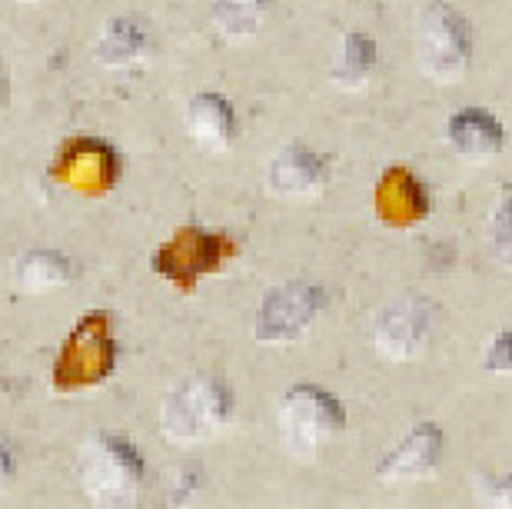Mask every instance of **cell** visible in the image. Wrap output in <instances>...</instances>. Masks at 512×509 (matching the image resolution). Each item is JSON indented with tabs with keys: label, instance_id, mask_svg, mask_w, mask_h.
Wrapping results in <instances>:
<instances>
[{
	"label": "cell",
	"instance_id": "obj_7",
	"mask_svg": "<svg viewBox=\"0 0 512 509\" xmlns=\"http://www.w3.org/2000/svg\"><path fill=\"white\" fill-rule=\"evenodd\" d=\"M330 293L323 283L313 280H290L273 287L256 310V337L263 343H293L310 330L316 317L326 310Z\"/></svg>",
	"mask_w": 512,
	"mask_h": 509
},
{
	"label": "cell",
	"instance_id": "obj_2",
	"mask_svg": "<svg viewBox=\"0 0 512 509\" xmlns=\"http://www.w3.org/2000/svg\"><path fill=\"white\" fill-rule=\"evenodd\" d=\"M233 420V390L217 373H193L163 400L160 433L170 443H200Z\"/></svg>",
	"mask_w": 512,
	"mask_h": 509
},
{
	"label": "cell",
	"instance_id": "obj_17",
	"mask_svg": "<svg viewBox=\"0 0 512 509\" xmlns=\"http://www.w3.org/2000/svg\"><path fill=\"white\" fill-rule=\"evenodd\" d=\"M273 7L276 0H213V24L223 37L243 40L266 24Z\"/></svg>",
	"mask_w": 512,
	"mask_h": 509
},
{
	"label": "cell",
	"instance_id": "obj_9",
	"mask_svg": "<svg viewBox=\"0 0 512 509\" xmlns=\"http://www.w3.org/2000/svg\"><path fill=\"white\" fill-rule=\"evenodd\" d=\"M426 337H429V307L416 297L389 303L373 323V346L389 363L416 360L423 353Z\"/></svg>",
	"mask_w": 512,
	"mask_h": 509
},
{
	"label": "cell",
	"instance_id": "obj_23",
	"mask_svg": "<svg viewBox=\"0 0 512 509\" xmlns=\"http://www.w3.org/2000/svg\"><path fill=\"white\" fill-rule=\"evenodd\" d=\"M14 4H34V0H14Z\"/></svg>",
	"mask_w": 512,
	"mask_h": 509
},
{
	"label": "cell",
	"instance_id": "obj_10",
	"mask_svg": "<svg viewBox=\"0 0 512 509\" xmlns=\"http://www.w3.org/2000/svg\"><path fill=\"white\" fill-rule=\"evenodd\" d=\"M373 200H376V217H380L386 227H396V230H409V227H416V223H423L429 217V207H433L426 183L409 167L383 170Z\"/></svg>",
	"mask_w": 512,
	"mask_h": 509
},
{
	"label": "cell",
	"instance_id": "obj_16",
	"mask_svg": "<svg viewBox=\"0 0 512 509\" xmlns=\"http://www.w3.org/2000/svg\"><path fill=\"white\" fill-rule=\"evenodd\" d=\"M67 277H70V260L57 250H30L14 267V283L24 293L57 290Z\"/></svg>",
	"mask_w": 512,
	"mask_h": 509
},
{
	"label": "cell",
	"instance_id": "obj_21",
	"mask_svg": "<svg viewBox=\"0 0 512 509\" xmlns=\"http://www.w3.org/2000/svg\"><path fill=\"white\" fill-rule=\"evenodd\" d=\"M14 470H17V460H14V450L0 440V493L7 490L10 480H14Z\"/></svg>",
	"mask_w": 512,
	"mask_h": 509
},
{
	"label": "cell",
	"instance_id": "obj_15",
	"mask_svg": "<svg viewBox=\"0 0 512 509\" xmlns=\"http://www.w3.org/2000/svg\"><path fill=\"white\" fill-rule=\"evenodd\" d=\"M376 64H380V50H376V40L363 30H350L340 47H336L333 67H330V80L343 90H360L366 87V80L373 77Z\"/></svg>",
	"mask_w": 512,
	"mask_h": 509
},
{
	"label": "cell",
	"instance_id": "obj_20",
	"mask_svg": "<svg viewBox=\"0 0 512 509\" xmlns=\"http://www.w3.org/2000/svg\"><path fill=\"white\" fill-rule=\"evenodd\" d=\"M486 509H512V473H506L503 480H493L489 490L483 493Z\"/></svg>",
	"mask_w": 512,
	"mask_h": 509
},
{
	"label": "cell",
	"instance_id": "obj_4",
	"mask_svg": "<svg viewBox=\"0 0 512 509\" xmlns=\"http://www.w3.org/2000/svg\"><path fill=\"white\" fill-rule=\"evenodd\" d=\"M416 60L436 84H456L473 60V27L446 0H429L416 20Z\"/></svg>",
	"mask_w": 512,
	"mask_h": 509
},
{
	"label": "cell",
	"instance_id": "obj_14",
	"mask_svg": "<svg viewBox=\"0 0 512 509\" xmlns=\"http://www.w3.org/2000/svg\"><path fill=\"white\" fill-rule=\"evenodd\" d=\"M187 127L197 144L223 150L237 137V110L217 90H203L187 104Z\"/></svg>",
	"mask_w": 512,
	"mask_h": 509
},
{
	"label": "cell",
	"instance_id": "obj_19",
	"mask_svg": "<svg viewBox=\"0 0 512 509\" xmlns=\"http://www.w3.org/2000/svg\"><path fill=\"white\" fill-rule=\"evenodd\" d=\"M479 366L486 373H512V330H499L489 337L483 356H479Z\"/></svg>",
	"mask_w": 512,
	"mask_h": 509
},
{
	"label": "cell",
	"instance_id": "obj_22",
	"mask_svg": "<svg viewBox=\"0 0 512 509\" xmlns=\"http://www.w3.org/2000/svg\"><path fill=\"white\" fill-rule=\"evenodd\" d=\"M7 97H10V77H7L4 60H0V110L7 107Z\"/></svg>",
	"mask_w": 512,
	"mask_h": 509
},
{
	"label": "cell",
	"instance_id": "obj_13",
	"mask_svg": "<svg viewBox=\"0 0 512 509\" xmlns=\"http://www.w3.org/2000/svg\"><path fill=\"white\" fill-rule=\"evenodd\" d=\"M446 140L463 160L483 164V160L503 154L506 127H503V120L486 107H459L446 120Z\"/></svg>",
	"mask_w": 512,
	"mask_h": 509
},
{
	"label": "cell",
	"instance_id": "obj_11",
	"mask_svg": "<svg viewBox=\"0 0 512 509\" xmlns=\"http://www.w3.org/2000/svg\"><path fill=\"white\" fill-rule=\"evenodd\" d=\"M330 157L306 144H286L266 170V183L276 197H313L330 183Z\"/></svg>",
	"mask_w": 512,
	"mask_h": 509
},
{
	"label": "cell",
	"instance_id": "obj_6",
	"mask_svg": "<svg viewBox=\"0 0 512 509\" xmlns=\"http://www.w3.org/2000/svg\"><path fill=\"white\" fill-rule=\"evenodd\" d=\"M237 253L233 237L220 230H203V227H180L173 230V237L153 253V270L170 283H177L180 290H193L200 277L217 273Z\"/></svg>",
	"mask_w": 512,
	"mask_h": 509
},
{
	"label": "cell",
	"instance_id": "obj_3",
	"mask_svg": "<svg viewBox=\"0 0 512 509\" xmlns=\"http://www.w3.org/2000/svg\"><path fill=\"white\" fill-rule=\"evenodd\" d=\"M276 420L286 450L300 460H313L333 436L346 430V406L320 383H293L283 393Z\"/></svg>",
	"mask_w": 512,
	"mask_h": 509
},
{
	"label": "cell",
	"instance_id": "obj_8",
	"mask_svg": "<svg viewBox=\"0 0 512 509\" xmlns=\"http://www.w3.org/2000/svg\"><path fill=\"white\" fill-rule=\"evenodd\" d=\"M446 453V433L443 426L433 420H423L399 436L393 450L383 453V460L376 463V476L383 483H413L423 480L443 463Z\"/></svg>",
	"mask_w": 512,
	"mask_h": 509
},
{
	"label": "cell",
	"instance_id": "obj_18",
	"mask_svg": "<svg viewBox=\"0 0 512 509\" xmlns=\"http://www.w3.org/2000/svg\"><path fill=\"white\" fill-rule=\"evenodd\" d=\"M486 233H489V250H493V257L499 263H506V267H512V183L499 187Z\"/></svg>",
	"mask_w": 512,
	"mask_h": 509
},
{
	"label": "cell",
	"instance_id": "obj_5",
	"mask_svg": "<svg viewBox=\"0 0 512 509\" xmlns=\"http://www.w3.org/2000/svg\"><path fill=\"white\" fill-rule=\"evenodd\" d=\"M114 363H117V343L114 333H110V317L104 310H94L67 337L54 370V383L60 390L97 386L114 373Z\"/></svg>",
	"mask_w": 512,
	"mask_h": 509
},
{
	"label": "cell",
	"instance_id": "obj_12",
	"mask_svg": "<svg viewBox=\"0 0 512 509\" xmlns=\"http://www.w3.org/2000/svg\"><path fill=\"white\" fill-rule=\"evenodd\" d=\"M153 44H157V37H153L147 17L120 14L110 17L104 30H100L94 57L110 70H133L143 67L153 57Z\"/></svg>",
	"mask_w": 512,
	"mask_h": 509
},
{
	"label": "cell",
	"instance_id": "obj_1",
	"mask_svg": "<svg viewBox=\"0 0 512 509\" xmlns=\"http://www.w3.org/2000/svg\"><path fill=\"white\" fill-rule=\"evenodd\" d=\"M80 483L94 509H137L143 456L127 436L97 433L80 446Z\"/></svg>",
	"mask_w": 512,
	"mask_h": 509
}]
</instances>
